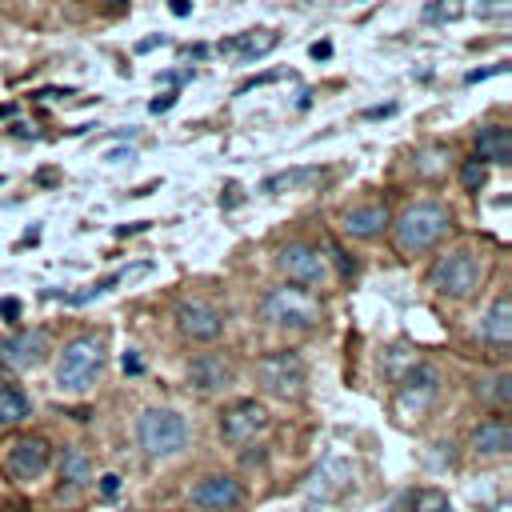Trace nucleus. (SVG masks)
<instances>
[{
  "instance_id": "nucleus-1",
  "label": "nucleus",
  "mask_w": 512,
  "mask_h": 512,
  "mask_svg": "<svg viewBox=\"0 0 512 512\" xmlns=\"http://www.w3.org/2000/svg\"><path fill=\"white\" fill-rule=\"evenodd\" d=\"M388 224H392L396 248H400L404 256H416V252L436 248V244L448 236L452 212H448V204H440V200H416V204H408V208H404L396 220H388Z\"/></svg>"
},
{
  "instance_id": "nucleus-2",
  "label": "nucleus",
  "mask_w": 512,
  "mask_h": 512,
  "mask_svg": "<svg viewBox=\"0 0 512 512\" xmlns=\"http://www.w3.org/2000/svg\"><path fill=\"white\" fill-rule=\"evenodd\" d=\"M104 368V340L84 332V336H72L56 360V388L64 392H84Z\"/></svg>"
},
{
  "instance_id": "nucleus-3",
  "label": "nucleus",
  "mask_w": 512,
  "mask_h": 512,
  "mask_svg": "<svg viewBox=\"0 0 512 512\" xmlns=\"http://www.w3.org/2000/svg\"><path fill=\"white\" fill-rule=\"evenodd\" d=\"M480 276H484V260L472 248H452V252L436 256V264L428 268V284L452 300L472 296L480 288Z\"/></svg>"
},
{
  "instance_id": "nucleus-4",
  "label": "nucleus",
  "mask_w": 512,
  "mask_h": 512,
  "mask_svg": "<svg viewBox=\"0 0 512 512\" xmlns=\"http://www.w3.org/2000/svg\"><path fill=\"white\" fill-rule=\"evenodd\" d=\"M260 316L276 328H312L320 324V300L304 288H272L260 300Z\"/></svg>"
},
{
  "instance_id": "nucleus-5",
  "label": "nucleus",
  "mask_w": 512,
  "mask_h": 512,
  "mask_svg": "<svg viewBox=\"0 0 512 512\" xmlns=\"http://www.w3.org/2000/svg\"><path fill=\"white\" fill-rule=\"evenodd\" d=\"M136 440L148 456H176L188 444V424L172 408H148L136 420Z\"/></svg>"
},
{
  "instance_id": "nucleus-6",
  "label": "nucleus",
  "mask_w": 512,
  "mask_h": 512,
  "mask_svg": "<svg viewBox=\"0 0 512 512\" xmlns=\"http://www.w3.org/2000/svg\"><path fill=\"white\" fill-rule=\"evenodd\" d=\"M256 380L264 392L280 396V400H296L304 392V380H308V368L300 360V352L284 348V352H268L256 360Z\"/></svg>"
},
{
  "instance_id": "nucleus-7",
  "label": "nucleus",
  "mask_w": 512,
  "mask_h": 512,
  "mask_svg": "<svg viewBox=\"0 0 512 512\" xmlns=\"http://www.w3.org/2000/svg\"><path fill=\"white\" fill-rule=\"evenodd\" d=\"M48 464H52V444L44 436H12L8 444H0V468L20 484L44 476Z\"/></svg>"
},
{
  "instance_id": "nucleus-8",
  "label": "nucleus",
  "mask_w": 512,
  "mask_h": 512,
  "mask_svg": "<svg viewBox=\"0 0 512 512\" xmlns=\"http://www.w3.org/2000/svg\"><path fill=\"white\" fill-rule=\"evenodd\" d=\"M276 268H280L292 284H304V288L324 284V276H328V260H324L320 248H312L308 240H288V244L276 252Z\"/></svg>"
},
{
  "instance_id": "nucleus-9",
  "label": "nucleus",
  "mask_w": 512,
  "mask_h": 512,
  "mask_svg": "<svg viewBox=\"0 0 512 512\" xmlns=\"http://www.w3.org/2000/svg\"><path fill=\"white\" fill-rule=\"evenodd\" d=\"M436 392H440V372L432 368V364H412L404 376H400V392H396V404H400V412H424L432 400H436Z\"/></svg>"
},
{
  "instance_id": "nucleus-10",
  "label": "nucleus",
  "mask_w": 512,
  "mask_h": 512,
  "mask_svg": "<svg viewBox=\"0 0 512 512\" xmlns=\"http://www.w3.org/2000/svg\"><path fill=\"white\" fill-rule=\"evenodd\" d=\"M44 356H48V332L44 328H24V332H12L8 340H0V364L12 372L36 368Z\"/></svg>"
},
{
  "instance_id": "nucleus-11",
  "label": "nucleus",
  "mask_w": 512,
  "mask_h": 512,
  "mask_svg": "<svg viewBox=\"0 0 512 512\" xmlns=\"http://www.w3.org/2000/svg\"><path fill=\"white\" fill-rule=\"evenodd\" d=\"M268 428V412L256 400H236L224 416H220V436L228 444H248Z\"/></svg>"
},
{
  "instance_id": "nucleus-12",
  "label": "nucleus",
  "mask_w": 512,
  "mask_h": 512,
  "mask_svg": "<svg viewBox=\"0 0 512 512\" xmlns=\"http://www.w3.org/2000/svg\"><path fill=\"white\" fill-rule=\"evenodd\" d=\"M176 328L188 340H216L224 328V316L208 300H180L176 304Z\"/></svg>"
},
{
  "instance_id": "nucleus-13",
  "label": "nucleus",
  "mask_w": 512,
  "mask_h": 512,
  "mask_svg": "<svg viewBox=\"0 0 512 512\" xmlns=\"http://www.w3.org/2000/svg\"><path fill=\"white\" fill-rule=\"evenodd\" d=\"M188 496H192V504H196V508L228 512V508H236V504L244 500V488H240L232 476H204Z\"/></svg>"
},
{
  "instance_id": "nucleus-14",
  "label": "nucleus",
  "mask_w": 512,
  "mask_h": 512,
  "mask_svg": "<svg viewBox=\"0 0 512 512\" xmlns=\"http://www.w3.org/2000/svg\"><path fill=\"white\" fill-rule=\"evenodd\" d=\"M188 384H192L196 392H204V396L224 392V388L232 384V364H228L224 356H216V352H200V356L188 364Z\"/></svg>"
},
{
  "instance_id": "nucleus-15",
  "label": "nucleus",
  "mask_w": 512,
  "mask_h": 512,
  "mask_svg": "<svg viewBox=\"0 0 512 512\" xmlns=\"http://www.w3.org/2000/svg\"><path fill=\"white\" fill-rule=\"evenodd\" d=\"M388 220H392V216H388V204L372 200V204L348 208V212H344V220H340V228H344L348 236H356V240H368V236L384 232V224H388Z\"/></svg>"
},
{
  "instance_id": "nucleus-16",
  "label": "nucleus",
  "mask_w": 512,
  "mask_h": 512,
  "mask_svg": "<svg viewBox=\"0 0 512 512\" xmlns=\"http://www.w3.org/2000/svg\"><path fill=\"white\" fill-rule=\"evenodd\" d=\"M276 44H280L276 32L252 28V32H240V36H232V40H220V52H236L240 64H252V60H260V56H268Z\"/></svg>"
},
{
  "instance_id": "nucleus-17",
  "label": "nucleus",
  "mask_w": 512,
  "mask_h": 512,
  "mask_svg": "<svg viewBox=\"0 0 512 512\" xmlns=\"http://www.w3.org/2000/svg\"><path fill=\"white\" fill-rule=\"evenodd\" d=\"M480 336H484L492 348H508V344H512V300H508L504 292H500V296L492 300V308L484 312Z\"/></svg>"
},
{
  "instance_id": "nucleus-18",
  "label": "nucleus",
  "mask_w": 512,
  "mask_h": 512,
  "mask_svg": "<svg viewBox=\"0 0 512 512\" xmlns=\"http://www.w3.org/2000/svg\"><path fill=\"white\" fill-rule=\"evenodd\" d=\"M476 156L488 164H512V132L508 124H484L476 132Z\"/></svg>"
},
{
  "instance_id": "nucleus-19",
  "label": "nucleus",
  "mask_w": 512,
  "mask_h": 512,
  "mask_svg": "<svg viewBox=\"0 0 512 512\" xmlns=\"http://www.w3.org/2000/svg\"><path fill=\"white\" fill-rule=\"evenodd\" d=\"M472 448H476L480 456H504V452L512 448V424H508L504 416L484 420V424L472 432Z\"/></svg>"
},
{
  "instance_id": "nucleus-20",
  "label": "nucleus",
  "mask_w": 512,
  "mask_h": 512,
  "mask_svg": "<svg viewBox=\"0 0 512 512\" xmlns=\"http://www.w3.org/2000/svg\"><path fill=\"white\" fill-rule=\"evenodd\" d=\"M348 480H352V468H348L340 456H328V460H324V468L312 476V496H320V500H324V496L340 492Z\"/></svg>"
},
{
  "instance_id": "nucleus-21",
  "label": "nucleus",
  "mask_w": 512,
  "mask_h": 512,
  "mask_svg": "<svg viewBox=\"0 0 512 512\" xmlns=\"http://www.w3.org/2000/svg\"><path fill=\"white\" fill-rule=\"evenodd\" d=\"M28 412H32L28 392L12 380H0V424H20Z\"/></svg>"
},
{
  "instance_id": "nucleus-22",
  "label": "nucleus",
  "mask_w": 512,
  "mask_h": 512,
  "mask_svg": "<svg viewBox=\"0 0 512 512\" xmlns=\"http://www.w3.org/2000/svg\"><path fill=\"white\" fill-rule=\"evenodd\" d=\"M476 396L492 408H508L512 404V372H496V376H484L476 384Z\"/></svg>"
},
{
  "instance_id": "nucleus-23",
  "label": "nucleus",
  "mask_w": 512,
  "mask_h": 512,
  "mask_svg": "<svg viewBox=\"0 0 512 512\" xmlns=\"http://www.w3.org/2000/svg\"><path fill=\"white\" fill-rule=\"evenodd\" d=\"M60 480H68V484H84V480H92V456L84 452V448H64V460H60Z\"/></svg>"
},
{
  "instance_id": "nucleus-24",
  "label": "nucleus",
  "mask_w": 512,
  "mask_h": 512,
  "mask_svg": "<svg viewBox=\"0 0 512 512\" xmlns=\"http://www.w3.org/2000/svg\"><path fill=\"white\" fill-rule=\"evenodd\" d=\"M320 176V168H292V172H276V176H268L264 184H260V192H284V188H300V184H308V180H316Z\"/></svg>"
},
{
  "instance_id": "nucleus-25",
  "label": "nucleus",
  "mask_w": 512,
  "mask_h": 512,
  "mask_svg": "<svg viewBox=\"0 0 512 512\" xmlns=\"http://www.w3.org/2000/svg\"><path fill=\"white\" fill-rule=\"evenodd\" d=\"M444 160H448V148L432 144V148L416 152V172H420V176H440V172H444Z\"/></svg>"
},
{
  "instance_id": "nucleus-26",
  "label": "nucleus",
  "mask_w": 512,
  "mask_h": 512,
  "mask_svg": "<svg viewBox=\"0 0 512 512\" xmlns=\"http://www.w3.org/2000/svg\"><path fill=\"white\" fill-rule=\"evenodd\" d=\"M460 184L468 188V192H480L484 184H488V164L476 156V160H464L460 164Z\"/></svg>"
},
{
  "instance_id": "nucleus-27",
  "label": "nucleus",
  "mask_w": 512,
  "mask_h": 512,
  "mask_svg": "<svg viewBox=\"0 0 512 512\" xmlns=\"http://www.w3.org/2000/svg\"><path fill=\"white\" fill-rule=\"evenodd\" d=\"M416 512H448V496L436 492V488H424V492L416 496Z\"/></svg>"
},
{
  "instance_id": "nucleus-28",
  "label": "nucleus",
  "mask_w": 512,
  "mask_h": 512,
  "mask_svg": "<svg viewBox=\"0 0 512 512\" xmlns=\"http://www.w3.org/2000/svg\"><path fill=\"white\" fill-rule=\"evenodd\" d=\"M420 16H424L428 24H432V20H452V16H456V8H452L448 0H436V4H428V8L420 12Z\"/></svg>"
},
{
  "instance_id": "nucleus-29",
  "label": "nucleus",
  "mask_w": 512,
  "mask_h": 512,
  "mask_svg": "<svg viewBox=\"0 0 512 512\" xmlns=\"http://www.w3.org/2000/svg\"><path fill=\"white\" fill-rule=\"evenodd\" d=\"M476 12H480V16H508V12H512V0H480Z\"/></svg>"
},
{
  "instance_id": "nucleus-30",
  "label": "nucleus",
  "mask_w": 512,
  "mask_h": 512,
  "mask_svg": "<svg viewBox=\"0 0 512 512\" xmlns=\"http://www.w3.org/2000/svg\"><path fill=\"white\" fill-rule=\"evenodd\" d=\"M172 104H176V92H160V96H152V104H148V112H156V116H160V112H168Z\"/></svg>"
},
{
  "instance_id": "nucleus-31",
  "label": "nucleus",
  "mask_w": 512,
  "mask_h": 512,
  "mask_svg": "<svg viewBox=\"0 0 512 512\" xmlns=\"http://www.w3.org/2000/svg\"><path fill=\"white\" fill-rule=\"evenodd\" d=\"M120 368H124L128 376H140V372H144V360H140L136 352H124V356H120Z\"/></svg>"
},
{
  "instance_id": "nucleus-32",
  "label": "nucleus",
  "mask_w": 512,
  "mask_h": 512,
  "mask_svg": "<svg viewBox=\"0 0 512 512\" xmlns=\"http://www.w3.org/2000/svg\"><path fill=\"white\" fill-rule=\"evenodd\" d=\"M496 72H504V64H492V68H472L464 80H468V84H480V80H488V76H496Z\"/></svg>"
},
{
  "instance_id": "nucleus-33",
  "label": "nucleus",
  "mask_w": 512,
  "mask_h": 512,
  "mask_svg": "<svg viewBox=\"0 0 512 512\" xmlns=\"http://www.w3.org/2000/svg\"><path fill=\"white\" fill-rule=\"evenodd\" d=\"M116 492H120V476H116V472H108V476H100V496H108V500H112Z\"/></svg>"
},
{
  "instance_id": "nucleus-34",
  "label": "nucleus",
  "mask_w": 512,
  "mask_h": 512,
  "mask_svg": "<svg viewBox=\"0 0 512 512\" xmlns=\"http://www.w3.org/2000/svg\"><path fill=\"white\" fill-rule=\"evenodd\" d=\"M0 316H4V320H16V316H20V300H16V296H4V300H0Z\"/></svg>"
},
{
  "instance_id": "nucleus-35",
  "label": "nucleus",
  "mask_w": 512,
  "mask_h": 512,
  "mask_svg": "<svg viewBox=\"0 0 512 512\" xmlns=\"http://www.w3.org/2000/svg\"><path fill=\"white\" fill-rule=\"evenodd\" d=\"M308 56H312V60H328V56H332V44H328V40H316V44L308 48Z\"/></svg>"
},
{
  "instance_id": "nucleus-36",
  "label": "nucleus",
  "mask_w": 512,
  "mask_h": 512,
  "mask_svg": "<svg viewBox=\"0 0 512 512\" xmlns=\"http://www.w3.org/2000/svg\"><path fill=\"white\" fill-rule=\"evenodd\" d=\"M120 160H132V148H112L108 152V164H120Z\"/></svg>"
},
{
  "instance_id": "nucleus-37",
  "label": "nucleus",
  "mask_w": 512,
  "mask_h": 512,
  "mask_svg": "<svg viewBox=\"0 0 512 512\" xmlns=\"http://www.w3.org/2000/svg\"><path fill=\"white\" fill-rule=\"evenodd\" d=\"M168 8H172V16H188L192 12V0H172Z\"/></svg>"
},
{
  "instance_id": "nucleus-38",
  "label": "nucleus",
  "mask_w": 512,
  "mask_h": 512,
  "mask_svg": "<svg viewBox=\"0 0 512 512\" xmlns=\"http://www.w3.org/2000/svg\"><path fill=\"white\" fill-rule=\"evenodd\" d=\"M396 112V104H380V108H368L364 116H392Z\"/></svg>"
},
{
  "instance_id": "nucleus-39",
  "label": "nucleus",
  "mask_w": 512,
  "mask_h": 512,
  "mask_svg": "<svg viewBox=\"0 0 512 512\" xmlns=\"http://www.w3.org/2000/svg\"><path fill=\"white\" fill-rule=\"evenodd\" d=\"M156 44H164V36H148V40H140L136 48H140V52H148V48H156Z\"/></svg>"
}]
</instances>
